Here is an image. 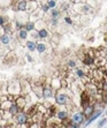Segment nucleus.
Wrapping results in <instances>:
<instances>
[{
  "mask_svg": "<svg viewBox=\"0 0 107 128\" xmlns=\"http://www.w3.org/2000/svg\"><path fill=\"white\" fill-rule=\"evenodd\" d=\"M71 121H73V124H74L75 126H80L82 122L84 121V116L83 113H75L74 116H73V119H71Z\"/></svg>",
  "mask_w": 107,
  "mask_h": 128,
  "instance_id": "1",
  "label": "nucleus"
},
{
  "mask_svg": "<svg viewBox=\"0 0 107 128\" xmlns=\"http://www.w3.org/2000/svg\"><path fill=\"white\" fill-rule=\"evenodd\" d=\"M16 121H17L20 125H23V124H25V122L28 121V116L25 113H23V112H18V113L16 114Z\"/></svg>",
  "mask_w": 107,
  "mask_h": 128,
  "instance_id": "2",
  "label": "nucleus"
},
{
  "mask_svg": "<svg viewBox=\"0 0 107 128\" xmlns=\"http://www.w3.org/2000/svg\"><path fill=\"white\" fill-rule=\"evenodd\" d=\"M55 100H57L58 104L60 105H63L67 103V100H68V97L66 95H61V94H58L57 97H55Z\"/></svg>",
  "mask_w": 107,
  "mask_h": 128,
  "instance_id": "3",
  "label": "nucleus"
},
{
  "mask_svg": "<svg viewBox=\"0 0 107 128\" xmlns=\"http://www.w3.org/2000/svg\"><path fill=\"white\" fill-rule=\"evenodd\" d=\"M93 113V106H91V105H88V106H85V110H84V116H90L91 114Z\"/></svg>",
  "mask_w": 107,
  "mask_h": 128,
  "instance_id": "4",
  "label": "nucleus"
},
{
  "mask_svg": "<svg viewBox=\"0 0 107 128\" xmlns=\"http://www.w3.org/2000/svg\"><path fill=\"white\" fill-rule=\"evenodd\" d=\"M43 96H44V98H50L52 96V90L50 88H45L44 91H43Z\"/></svg>",
  "mask_w": 107,
  "mask_h": 128,
  "instance_id": "5",
  "label": "nucleus"
},
{
  "mask_svg": "<svg viewBox=\"0 0 107 128\" xmlns=\"http://www.w3.org/2000/svg\"><path fill=\"white\" fill-rule=\"evenodd\" d=\"M9 112L10 114H17L18 113V107L16 104H12V106L9 107Z\"/></svg>",
  "mask_w": 107,
  "mask_h": 128,
  "instance_id": "6",
  "label": "nucleus"
},
{
  "mask_svg": "<svg viewBox=\"0 0 107 128\" xmlns=\"http://www.w3.org/2000/svg\"><path fill=\"white\" fill-rule=\"evenodd\" d=\"M27 8V1H20L17 4V9L18 10H24Z\"/></svg>",
  "mask_w": 107,
  "mask_h": 128,
  "instance_id": "7",
  "label": "nucleus"
},
{
  "mask_svg": "<svg viewBox=\"0 0 107 128\" xmlns=\"http://www.w3.org/2000/svg\"><path fill=\"white\" fill-rule=\"evenodd\" d=\"M100 114H101V111H99V112H97V113H96V114H95V116H91V119H90L89 121L86 122L85 125H86V126H88V125H90V124H91V122H92V121H95V120L97 119V118H98V116H100Z\"/></svg>",
  "mask_w": 107,
  "mask_h": 128,
  "instance_id": "8",
  "label": "nucleus"
},
{
  "mask_svg": "<svg viewBox=\"0 0 107 128\" xmlns=\"http://www.w3.org/2000/svg\"><path fill=\"white\" fill-rule=\"evenodd\" d=\"M36 48L38 50L39 53H42V52L45 51V44H42V43H40V44H37L36 45Z\"/></svg>",
  "mask_w": 107,
  "mask_h": 128,
  "instance_id": "9",
  "label": "nucleus"
},
{
  "mask_svg": "<svg viewBox=\"0 0 107 128\" xmlns=\"http://www.w3.org/2000/svg\"><path fill=\"white\" fill-rule=\"evenodd\" d=\"M67 116H68L67 112H59V113H58V118H59L60 120H66L67 119Z\"/></svg>",
  "mask_w": 107,
  "mask_h": 128,
  "instance_id": "10",
  "label": "nucleus"
},
{
  "mask_svg": "<svg viewBox=\"0 0 107 128\" xmlns=\"http://www.w3.org/2000/svg\"><path fill=\"white\" fill-rule=\"evenodd\" d=\"M27 46H28V48H29L30 51L36 50V44H35L33 42H28V43H27Z\"/></svg>",
  "mask_w": 107,
  "mask_h": 128,
  "instance_id": "11",
  "label": "nucleus"
},
{
  "mask_svg": "<svg viewBox=\"0 0 107 128\" xmlns=\"http://www.w3.org/2000/svg\"><path fill=\"white\" fill-rule=\"evenodd\" d=\"M47 36V31L45 29H42V30H39V36L38 37H40V38H45Z\"/></svg>",
  "mask_w": 107,
  "mask_h": 128,
  "instance_id": "12",
  "label": "nucleus"
},
{
  "mask_svg": "<svg viewBox=\"0 0 107 128\" xmlns=\"http://www.w3.org/2000/svg\"><path fill=\"white\" fill-rule=\"evenodd\" d=\"M1 42H2L3 44H8L9 43V37L7 35H2L1 36Z\"/></svg>",
  "mask_w": 107,
  "mask_h": 128,
  "instance_id": "13",
  "label": "nucleus"
},
{
  "mask_svg": "<svg viewBox=\"0 0 107 128\" xmlns=\"http://www.w3.org/2000/svg\"><path fill=\"white\" fill-rule=\"evenodd\" d=\"M17 100H20V102H17V103H16V105H17L18 108H20V107H22V106H24V104H25V102H24V98H18Z\"/></svg>",
  "mask_w": 107,
  "mask_h": 128,
  "instance_id": "14",
  "label": "nucleus"
},
{
  "mask_svg": "<svg viewBox=\"0 0 107 128\" xmlns=\"http://www.w3.org/2000/svg\"><path fill=\"white\" fill-rule=\"evenodd\" d=\"M55 5H57V2H55V1H47V7H48V8H54V7H55Z\"/></svg>",
  "mask_w": 107,
  "mask_h": 128,
  "instance_id": "15",
  "label": "nucleus"
},
{
  "mask_svg": "<svg viewBox=\"0 0 107 128\" xmlns=\"http://www.w3.org/2000/svg\"><path fill=\"white\" fill-rule=\"evenodd\" d=\"M20 37H21V38H27V31H25V30H21V31H20Z\"/></svg>",
  "mask_w": 107,
  "mask_h": 128,
  "instance_id": "16",
  "label": "nucleus"
},
{
  "mask_svg": "<svg viewBox=\"0 0 107 128\" xmlns=\"http://www.w3.org/2000/svg\"><path fill=\"white\" fill-rule=\"evenodd\" d=\"M59 15H60V13L58 12V10H52V16H53L54 18H57Z\"/></svg>",
  "mask_w": 107,
  "mask_h": 128,
  "instance_id": "17",
  "label": "nucleus"
},
{
  "mask_svg": "<svg viewBox=\"0 0 107 128\" xmlns=\"http://www.w3.org/2000/svg\"><path fill=\"white\" fill-rule=\"evenodd\" d=\"M76 74H77V76H80V78H82V76H84V74H83V70H81V69H77V70H76Z\"/></svg>",
  "mask_w": 107,
  "mask_h": 128,
  "instance_id": "18",
  "label": "nucleus"
},
{
  "mask_svg": "<svg viewBox=\"0 0 107 128\" xmlns=\"http://www.w3.org/2000/svg\"><path fill=\"white\" fill-rule=\"evenodd\" d=\"M33 29V24H31V23H29V24H27V30H32ZM25 30V31H27Z\"/></svg>",
  "mask_w": 107,
  "mask_h": 128,
  "instance_id": "19",
  "label": "nucleus"
},
{
  "mask_svg": "<svg viewBox=\"0 0 107 128\" xmlns=\"http://www.w3.org/2000/svg\"><path fill=\"white\" fill-rule=\"evenodd\" d=\"M68 65L70 66V67H75V65H76V64H75L74 61H69V62H68Z\"/></svg>",
  "mask_w": 107,
  "mask_h": 128,
  "instance_id": "20",
  "label": "nucleus"
},
{
  "mask_svg": "<svg viewBox=\"0 0 107 128\" xmlns=\"http://www.w3.org/2000/svg\"><path fill=\"white\" fill-rule=\"evenodd\" d=\"M105 122H106V119H104V120H103V121L100 122V124H99V127H103V126L105 125Z\"/></svg>",
  "mask_w": 107,
  "mask_h": 128,
  "instance_id": "21",
  "label": "nucleus"
},
{
  "mask_svg": "<svg viewBox=\"0 0 107 128\" xmlns=\"http://www.w3.org/2000/svg\"><path fill=\"white\" fill-rule=\"evenodd\" d=\"M3 22H5V18L2 16H0V24H3Z\"/></svg>",
  "mask_w": 107,
  "mask_h": 128,
  "instance_id": "22",
  "label": "nucleus"
},
{
  "mask_svg": "<svg viewBox=\"0 0 107 128\" xmlns=\"http://www.w3.org/2000/svg\"><path fill=\"white\" fill-rule=\"evenodd\" d=\"M66 21L68 22V23H71V20H70V18H66Z\"/></svg>",
  "mask_w": 107,
  "mask_h": 128,
  "instance_id": "23",
  "label": "nucleus"
},
{
  "mask_svg": "<svg viewBox=\"0 0 107 128\" xmlns=\"http://www.w3.org/2000/svg\"><path fill=\"white\" fill-rule=\"evenodd\" d=\"M43 9H44V10H47L48 7H47V6H44V7H43Z\"/></svg>",
  "mask_w": 107,
  "mask_h": 128,
  "instance_id": "24",
  "label": "nucleus"
},
{
  "mask_svg": "<svg viewBox=\"0 0 107 128\" xmlns=\"http://www.w3.org/2000/svg\"><path fill=\"white\" fill-rule=\"evenodd\" d=\"M69 128H78V126H75L74 125V126H71V127H69Z\"/></svg>",
  "mask_w": 107,
  "mask_h": 128,
  "instance_id": "25",
  "label": "nucleus"
}]
</instances>
